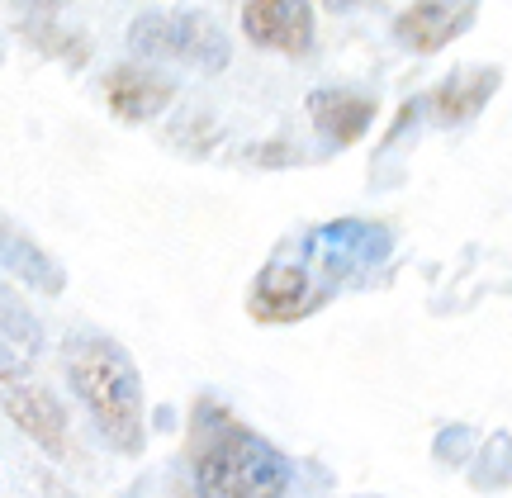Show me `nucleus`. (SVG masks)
<instances>
[{
    "mask_svg": "<svg viewBox=\"0 0 512 498\" xmlns=\"http://www.w3.org/2000/svg\"><path fill=\"white\" fill-rule=\"evenodd\" d=\"M384 257H389V233L384 228L351 219L323 223L256 276L247 309L261 323H299L313 309H323L337 290L370 280Z\"/></svg>",
    "mask_w": 512,
    "mask_h": 498,
    "instance_id": "obj_1",
    "label": "nucleus"
},
{
    "mask_svg": "<svg viewBox=\"0 0 512 498\" xmlns=\"http://www.w3.org/2000/svg\"><path fill=\"white\" fill-rule=\"evenodd\" d=\"M190 475L195 489L214 498H271L290 489V461L266 437L238 423L219 399H200L190 413Z\"/></svg>",
    "mask_w": 512,
    "mask_h": 498,
    "instance_id": "obj_2",
    "label": "nucleus"
},
{
    "mask_svg": "<svg viewBox=\"0 0 512 498\" xmlns=\"http://www.w3.org/2000/svg\"><path fill=\"white\" fill-rule=\"evenodd\" d=\"M67 375L76 399L91 408L95 427L110 437V446L138 456L143 451V380L138 366L110 337H76L67 347Z\"/></svg>",
    "mask_w": 512,
    "mask_h": 498,
    "instance_id": "obj_3",
    "label": "nucleus"
},
{
    "mask_svg": "<svg viewBox=\"0 0 512 498\" xmlns=\"http://www.w3.org/2000/svg\"><path fill=\"white\" fill-rule=\"evenodd\" d=\"M128 48L138 57H176L204 72L228 67V38L209 24L204 15H143L128 34Z\"/></svg>",
    "mask_w": 512,
    "mask_h": 498,
    "instance_id": "obj_4",
    "label": "nucleus"
},
{
    "mask_svg": "<svg viewBox=\"0 0 512 498\" xmlns=\"http://www.w3.org/2000/svg\"><path fill=\"white\" fill-rule=\"evenodd\" d=\"M242 34L256 48L304 57L313 48V5L309 0H247L242 5Z\"/></svg>",
    "mask_w": 512,
    "mask_h": 498,
    "instance_id": "obj_5",
    "label": "nucleus"
},
{
    "mask_svg": "<svg viewBox=\"0 0 512 498\" xmlns=\"http://www.w3.org/2000/svg\"><path fill=\"white\" fill-rule=\"evenodd\" d=\"M470 24H475V5H460V0H413V5L394 19V34H399L413 53H441V48L456 43Z\"/></svg>",
    "mask_w": 512,
    "mask_h": 498,
    "instance_id": "obj_6",
    "label": "nucleus"
},
{
    "mask_svg": "<svg viewBox=\"0 0 512 498\" xmlns=\"http://www.w3.org/2000/svg\"><path fill=\"white\" fill-rule=\"evenodd\" d=\"M0 408H5V418L29 437L34 446H43L48 456H67V413H62V404H57L48 389L38 385H10L5 389V399H0Z\"/></svg>",
    "mask_w": 512,
    "mask_h": 498,
    "instance_id": "obj_7",
    "label": "nucleus"
},
{
    "mask_svg": "<svg viewBox=\"0 0 512 498\" xmlns=\"http://www.w3.org/2000/svg\"><path fill=\"white\" fill-rule=\"evenodd\" d=\"M176 86L166 81L162 72H147V67H114L105 76V105H110L114 119H128V124H143V119H157V114L171 105Z\"/></svg>",
    "mask_w": 512,
    "mask_h": 498,
    "instance_id": "obj_8",
    "label": "nucleus"
},
{
    "mask_svg": "<svg viewBox=\"0 0 512 498\" xmlns=\"http://www.w3.org/2000/svg\"><path fill=\"white\" fill-rule=\"evenodd\" d=\"M375 114H380V105H375L370 95H351V91H313L309 95V119L328 133L337 148L361 143L366 129L375 124Z\"/></svg>",
    "mask_w": 512,
    "mask_h": 498,
    "instance_id": "obj_9",
    "label": "nucleus"
},
{
    "mask_svg": "<svg viewBox=\"0 0 512 498\" xmlns=\"http://www.w3.org/2000/svg\"><path fill=\"white\" fill-rule=\"evenodd\" d=\"M498 81H503L498 67H470V72L446 76L437 91H432V114H437L441 124H470V119L489 105V95L498 91Z\"/></svg>",
    "mask_w": 512,
    "mask_h": 498,
    "instance_id": "obj_10",
    "label": "nucleus"
},
{
    "mask_svg": "<svg viewBox=\"0 0 512 498\" xmlns=\"http://www.w3.org/2000/svg\"><path fill=\"white\" fill-rule=\"evenodd\" d=\"M0 266H5L15 280L34 285V290H48V295H57V290H62V271H57L53 261L43 257L29 238H19L15 228H10V233L0 228Z\"/></svg>",
    "mask_w": 512,
    "mask_h": 498,
    "instance_id": "obj_11",
    "label": "nucleus"
},
{
    "mask_svg": "<svg viewBox=\"0 0 512 498\" xmlns=\"http://www.w3.org/2000/svg\"><path fill=\"white\" fill-rule=\"evenodd\" d=\"M328 10H351V5H361V0H323Z\"/></svg>",
    "mask_w": 512,
    "mask_h": 498,
    "instance_id": "obj_12",
    "label": "nucleus"
}]
</instances>
